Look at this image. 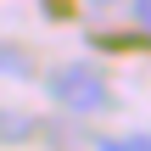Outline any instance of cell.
I'll use <instances>...</instances> for the list:
<instances>
[{
	"mask_svg": "<svg viewBox=\"0 0 151 151\" xmlns=\"http://www.w3.org/2000/svg\"><path fill=\"white\" fill-rule=\"evenodd\" d=\"M129 17H134L140 39H151V0H129Z\"/></svg>",
	"mask_w": 151,
	"mask_h": 151,
	"instance_id": "cell-3",
	"label": "cell"
},
{
	"mask_svg": "<svg viewBox=\"0 0 151 151\" xmlns=\"http://www.w3.org/2000/svg\"><path fill=\"white\" fill-rule=\"evenodd\" d=\"M45 90H50V101H56L62 112H73V118H90V112H106V106H112V84H106V73H101L95 62H62V67L45 78Z\"/></svg>",
	"mask_w": 151,
	"mask_h": 151,
	"instance_id": "cell-1",
	"label": "cell"
},
{
	"mask_svg": "<svg viewBox=\"0 0 151 151\" xmlns=\"http://www.w3.org/2000/svg\"><path fill=\"white\" fill-rule=\"evenodd\" d=\"M0 73H6V78H34V62H28L17 45H0Z\"/></svg>",
	"mask_w": 151,
	"mask_h": 151,
	"instance_id": "cell-2",
	"label": "cell"
}]
</instances>
